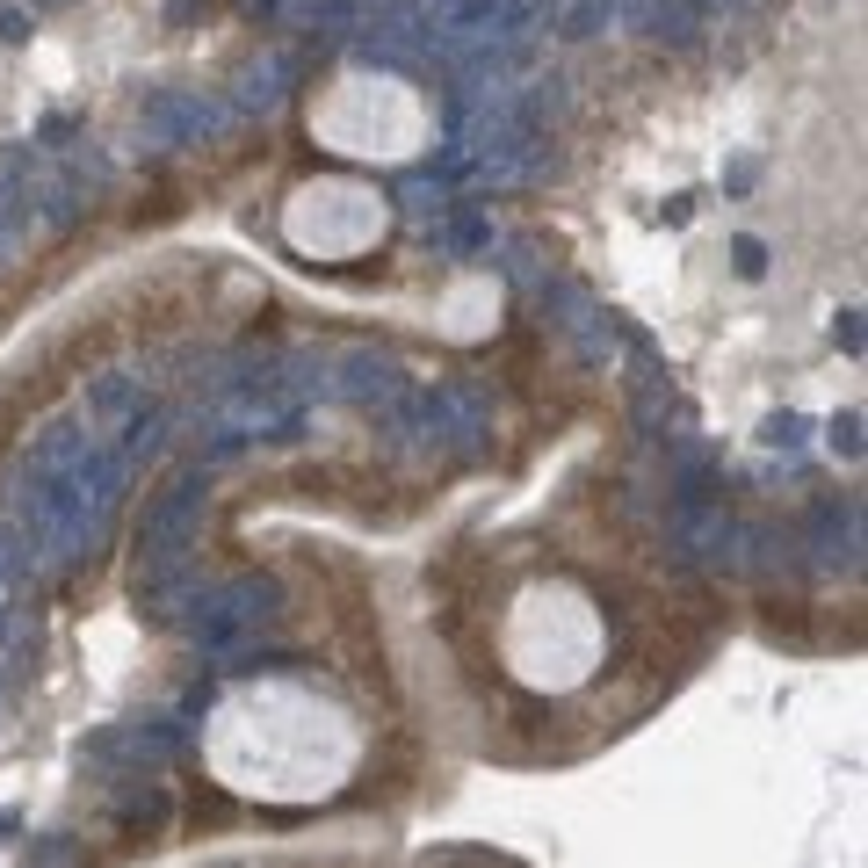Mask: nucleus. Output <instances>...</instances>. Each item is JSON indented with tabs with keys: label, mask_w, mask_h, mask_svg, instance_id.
Segmentation results:
<instances>
[{
	"label": "nucleus",
	"mask_w": 868,
	"mask_h": 868,
	"mask_svg": "<svg viewBox=\"0 0 868 868\" xmlns=\"http://www.w3.org/2000/svg\"><path fill=\"white\" fill-rule=\"evenodd\" d=\"M196 514H203V478H181V485H167L160 500L145 507V536H138L145 572L189 565V550H196Z\"/></svg>",
	"instance_id": "f257e3e1"
},
{
	"label": "nucleus",
	"mask_w": 868,
	"mask_h": 868,
	"mask_svg": "<svg viewBox=\"0 0 868 868\" xmlns=\"http://www.w3.org/2000/svg\"><path fill=\"white\" fill-rule=\"evenodd\" d=\"M326 369H340L333 391H340V398H355V406H369V413H384V406H398V398L413 391V384H406V369H398L391 355H377V348L326 355Z\"/></svg>",
	"instance_id": "f03ea898"
},
{
	"label": "nucleus",
	"mask_w": 868,
	"mask_h": 868,
	"mask_svg": "<svg viewBox=\"0 0 868 868\" xmlns=\"http://www.w3.org/2000/svg\"><path fill=\"white\" fill-rule=\"evenodd\" d=\"M145 123H152L167 145H189V138L217 131V123H225V109L203 102V95H152V102H145Z\"/></svg>",
	"instance_id": "7ed1b4c3"
},
{
	"label": "nucleus",
	"mask_w": 868,
	"mask_h": 868,
	"mask_svg": "<svg viewBox=\"0 0 868 868\" xmlns=\"http://www.w3.org/2000/svg\"><path fill=\"white\" fill-rule=\"evenodd\" d=\"M109 803H116V825L123 832H160L167 825V789L152 782V774H116Z\"/></svg>",
	"instance_id": "20e7f679"
},
{
	"label": "nucleus",
	"mask_w": 868,
	"mask_h": 868,
	"mask_svg": "<svg viewBox=\"0 0 868 868\" xmlns=\"http://www.w3.org/2000/svg\"><path fill=\"white\" fill-rule=\"evenodd\" d=\"M138 406H145V384L138 377H95V384H87V427H95V434L123 427Z\"/></svg>",
	"instance_id": "39448f33"
},
{
	"label": "nucleus",
	"mask_w": 868,
	"mask_h": 868,
	"mask_svg": "<svg viewBox=\"0 0 868 868\" xmlns=\"http://www.w3.org/2000/svg\"><path fill=\"white\" fill-rule=\"evenodd\" d=\"M109 434H116L109 449H116V456L138 471L145 456H160V449H167V413H160V406H138L131 420H123V427H109Z\"/></svg>",
	"instance_id": "423d86ee"
},
{
	"label": "nucleus",
	"mask_w": 868,
	"mask_h": 868,
	"mask_svg": "<svg viewBox=\"0 0 868 868\" xmlns=\"http://www.w3.org/2000/svg\"><path fill=\"white\" fill-rule=\"evenodd\" d=\"M731 268L746 275V283H760V275H767V246H760L753 232H738V239H731Z\"/></svg>",
	"instance_id": "0eeeda50"
},
{
	"label": "nucleus",
	"mask_w": 868,
	"mask_h": 868,
	"mask_svg": "<svg viewBox=\"0 0 868 868\" xmlns=\"http://www.w3.org/2000/svg\"><path fill=\"white\" fill-rule=\"evenodd\" d=\"M825 442H832V456H861V413H832V427H825Z\"/></svg>",
	"instance_id": "6e6552de"
},
{
	"label": "nucleus",
	"mask_w": 868,
	"mask_h": 868,
	"mask_svg": "<svg viewBox=\"0 0 868 868\" xmlns=\"http://www.w3.org/2000/svg\"><path fill=\"white\" fill-rule=\"evenodd\" d=\"M760 442H767V449H796V442H803V413H774Z\"/></svg>",
	"instance_id": "1a4fd4ad"
},
{
	"label": "nucleus",
	"mask_w": 868,
	"mask_h": 868,
	"mask_svg": "<svg viewBox=\"0 0 868 868\" xmlns=\"http://www.w3.org/2000/svg\"><path fill=\"white\" fill-rule=\"evenodd\" d=\"M832 333H840V348H847V355H861V326H854V312H840V326H832Z\"/></svg>",
	"instance_id": "9d476101"
}]
</instances>
